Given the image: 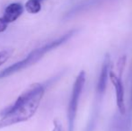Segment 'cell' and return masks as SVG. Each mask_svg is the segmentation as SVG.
Listing matches in <instances>:
<instances>
[{
    "label": "cell",
    "mask_w": 132,
    "mask_h": 131,
    "mask_svg": "<svg viewBox=\"0 0 132 131\" xmlns=\"http://www.w3.org/2000/svg\"><path fill=\"white\" fill-rule=\"evenodd\" d=\"M45 93L42 83L31 84L11 105L0 112V129L29 120L35 115Z\"/></svg>",
    "instance_id": "6da1fadb"
},
{
    "label": "cell",
    "mask_w": 132,
    "mask_h": 131,
    "mask_svg": "<svg viewBox=\"0 0 132 131\" xmlns=\"http://www.w3.org/2000/svg\"><path fill=\"white\" fill-rule=\"evenodd\" d=\"M77 32V30H76V29L70 30L68 32L59 36V38H56L54 40H51V41L46 42L43 45L35 48L24 58L12 64V65L5 67V69L1 70L0 71V79H4L8 76H11V75H14V74L18 73V72L23 71V70L26 69L28 67H31L34 64L38 63L49 52H51V51L54 50L57 48L60 47L61 45L65 44L66 42H68Z\"/></svg>",
    "instance_id": "7a4b0ae2"
},
{
    "label": "cell",
    "mask_w": 132,
    "mask_h": 131,
    "mask_svg": "<svg viewBox=\"0 0 132 131\" xmlns=\"http://www.w3.org/2000/svg\"><path fill=\"white\" fill-rule=\"evenodd\" d=\"M85 70H81L77 75L75 82H74L73 87H72L71 95H70L69 101H68V110H67V121H68V131H75L76 119L77 115V110H78L79 101L81 98L82 92L85 87Z\"/></svg>",
    "instance_id": "3957f363"
},
{
    "label": "cell",
    "mask_w": 132,
    "mask_h": 131,
    "mask_svg": "<svg viewBox=\"0 0 132 131\" xmlns=\"http://www.w3.org/2000/svg\"><path fill=\"white\" fill-rule=\"evenodd\" d=\"M109 78L111 84L114 85L115 94H116V104L118 112L121 115H125L127 112L125 104V94H124V86L122 84L121 75L118 76L113 71L109 72Z\"/></svg>",
    "instance_id": "277c9868"
},
{
    "label": "cell",
    "mask_w": 132,
    "mask_h": 131,
    "mask_svg": "<svg viewBox=\"0 0 132 131\" xmlns=\"http://www.w3.org/2000/svg\"><path fill=\"white\" fill-rule=\"evenodd\" d=\"M107 1H110V0H82L77 4H76L74 6H72L69 10L67 11V13L64 14L63 19H72V18L76 17L83 13H85L91 9L95 8V7L103 5Z\"/></svg>",
    "instance_id": "5b68a950"
},
{
    "label": "cell",
    "mask_w": 132,
    "mask_h": 131,
    "mask_svg": "<svg viewBox=\"0 0 132 131\" xmlns=\"http://www.w3.org/2000/svg\"><path fill=\"white\" fill-rule=\"evenodd\" d=\"M110 66H111L110 55L106 54L104 59H103V65H102L101 73H100L99 78H98L97 84H96V100H97V103L100 102L103 93H105L106 86H107V81L109 79Z\"/></svg>",
    "instance_id": "8992f818"
},
{
    "label": "cell",
    "mask_w": 132,
    "mask_h": 131,
    "mask_svg": "<svg viewBox=\"0 0 132 131\" xmlns=\"http://www.w3.org/2000/svg\"><path fill=\"white\" fill-rule=\"evenodd\" d=\"M23 13V5L21 3H12L5 7L2 18L7 23L15 22Z\"/></svg>",
    "instance_id": "52a82bcc"
},
{
    "label": "cell",
    "mask_w": 132,
    "mask_h": 131,
    "mask_svg": "<svg viewBox=\"0 0 132 131\" xmlns=\"http://www.w3.org/2000/svg\"><path fill=\"white\" fill-rule=\"evenodd\" d=\"M118 112L111 119V124L110 125V131H129L131 126V118L123 117Z\"/></svg>",
    "instance_id": "ba28073f"
},
{
    "label": "cell",
    "mask_w": 132,
    "mask_h": 131,
    "mask_svg": "<svg viewBox=\"0 0 132 131\" xmlns=\"http://www.w3.org/2000/svg\"><path fill=\"white\" fill-rule=\"evenodd\" d=\"M44 1L45 0H27L24 7L30 14H38L42 10V5Z\"/></svg>",
    "instance_id": "9c48e42d"
},
{
    "label": "cell",
    "mask_w": 132,
    "mask_h": 131,
    "mask_svg": "<svg viewBox=\"0 0 132 131\" xmlns=\"http://www.w3.org/2000/svg\"><path fill=\"white\" fill-rule=\"evenodd\" d=\"M13 53H14V49L10 48L0 50V66H3L12 57Z\"/></svg>",
    "instance_id": "30bf717a"
},
{
    "label": "cell",
    "mask_w": 132,
    "mask_h": 131,
    "mask_svg": "<svg viewBox=\"0 0 132 131\" xmlns=\"http://www.w3.org/2000/svg\"><path fill=\"white\" fill-rule=\"evenodd\" d=\"M52 131H64L62 124H61L60 120L57 119H55L53 120V128Z\"/></svg>",
    "instance_id": "8fae6325"
},
{
    "label": "cell",
    "mask_w": 132,
    "mask_h": 131,
    "mask_svg": "<svg viewBox=\"0 0 132 131\" xmlns=\"http://www.w3.org/2000/svg\"><path fill=\"white\" fill-rule=\"evenodd\" d=\"M8 27V23L4 21V19L2 17H0V33L4 32Z\"/></svg>",
    "instance_id": "7c38bea8"
},
{
    "label": "cell",
    "mask_w": 132,
    "mask_h": 131,
    "mask_svg": "<svg viewBox=\"0 0 132 131\" xmlns=\"http://www.w3.org/2000/svg\"><path fill=\"white\" fill-rule=\"evenodd\" d=\"M130 111L132 112V81H131V92H130Z\"/></svg>",
    "instance_id": "4fadbf2b"
}]
</instances>
